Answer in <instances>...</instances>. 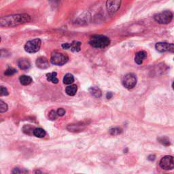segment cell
Here are the masks:
<instances>
[{
  "mask_svg": "<svg viewBox=\"0 0 174 174\" xmlns=\"http://www.w3.org/2000/svg\"><path fill=\"white\" fill-rule=\"evenodd\" d=\"M30 21V16L27 14H14L1 17L0 19V26L2 27H16L19 25L28 23Z\"/></svg>",
  "mask_w": 174,
  "mask_h": 174,
  "instance_id": "obj_1",
  "label": "cell"
},
{
  "mask_svg": "<svg viewBox=\"0 0 174 174\" xmlns=\"http://www.w3.org/2000/svg\"><path fill=\"white\" fill-rule=\"evenodd\" d=\"M110 43L109 38L103 35H95L91 37L89 40V44L93 48H103L108 46Z\"/></svg>",
  "mask_w": 174,
  "mask_h": 174,
  "instance_id": "obj_2",
  "label": "cell"
},
{
  "mask_svg": "<svg viewBox=\"0 0 174 174\" xmlns=\"http://www.w3.org/2000/svg\"><path fill=\"white\" fill-rule=\"evenodd\" d=\"M173 13L170 10H165L156 14L154 16V19L159 24L166 25L171 23L173 19Z\"/></svg>",
  "mask_w": 174,
  "mask_h": 174,
  "instance_id": "obj_3",
  "label": "cell"
},
{
  "mask_svg": "<svg viewBox=\"0 0 174 174\" xmlns=\"http://www.w3.org/2000/svg\"><path fill=\"white\" fill-rule=\"evenodd\" d=\"M69 58L67 54L59 53V52H54L52 53L51 61V63L55 65H63L68 61Z\"/></svg>",
  "mask_w": 174,
  "mask_h": 174,
  "instance_id": "obj_4",
  "label": "cell"
},
{
  "mask_svg": "<svg viewBox=\"0 0 174 174\" xmlns=\"http://www.w3.org/2000/svg\"><path fill=\"white\" fill-rule=\"evenodd\" d=\"M41 39L36 38L32 40L28 41L25 46V50L29 53H35L39 51L41 47Z\"/></svg>",
  "mask_w": 174,
  "mask_h": 174,
  "instance_id": "obj_5",
  "label": "cell"
},
{
  "mask_svg": "<svg viewBox=\"0 0 174 174\" xmlns=\"http://www.w3.org/2000/svg\"><path fill=\"white\" fill-rule=\"evenodd\" d=\"M159 165L165 170H171L174 169V157L171 156H165L161 159Z\"/></svg>",
  "mask_w": 174,
  "mask_h": 174,
  "instance_id": "obj_6",
  "label": "cell"
},
{
  "mask_svg": "<svg viewBox=\"0 0 174 174\" xmlns=\"http://www.w3.org/2000/svg\"><path fill=\"white\" fill-rule=\"evenodd\" d=\"M122 0H107L106 8L108 13L112 15L120 8Z\"/></svg>",
  "mask_w": 174,
  "mask_h": 174,
  "instance_id": "obj_7",
  "label": "cell"
},
{
  "mask_svg": "<svg viewBox=\"0 0 174 174\" xmlns=\"http://www.w3.org/2000/svg\"><path fill=\"white\" fill-rule=\"evenodd\" d=\"M123 86L127 89H132L137 84V78L133 74H128L123 79Z\"/></svg>",
  "mask_w": 174,
  "mask_h": 174,
  "instance_id": "obj_8",
  "label": "cell"
},
{
  "mask_svg": "<svg viewBox=\"0 0 174 174\" xmlns=\"http://www.w3.org/2000/svg\"><path fill=\"white\" fill-rule=\"evenodd\" d=\"M156 51L160 53H165V52H170L174 53V44L166 42H158L155 45Z\"/></svg>",
  "mask_w": 174,
  "mask_h": 174,
  "instance_id": "obj_9",
  "label": "cell"
},
{
  "mask_svg": "<svg viewBox=\"0 0 174 174\" xmlns=\"http://www.w3.org/2000/svg\"><path fill=\"white\" fill-rule=\"evenodd\" d=\"M81 42L78 41H73L71 43H64L62 44L63 48L65 50H70L72 52H79L81 49Z\"/></svg>",
  "mask_w": 174,
  "mask_h": 174,
  "instance_id": "obj_10",
  "label": "cell"
},
{
  "mask_svg": "<svg viewBox=\"0 0 174 174\" xmlns=\"http://www.w3.org/2000/svg\"><path fill=\"white\" fill-rule=\"evenodd\" d=\"M36 65L38 68L42 69H45L49 68V62L46 57H40L37 59Z\"/></svg>",
  "mask_w": 174,
  "mask_h": 174,
  "instance_id": "obj_11",
  "label": "cell"
},
{
  "mask_svg": "<svg viewBox=\"0 0 174 174\" xmlns=\"http://www.w3.org/2000/svg\"><path fill=\"white\" fill-rule=\"evenodd\" d=\"M18 66L22 70H27L30 68L31 63L28 59L23 58L18 61Z\"/></svg>",
  "mask_w": 174,
  "mask_h": 174,
  "instance_id": "obj_12",
  "label": "cell"
},
{
  "mask_svg": "<svg viewBox=\"0 0 174 174\" xmlns=\"http://www.w3.org/2000/svg\"><path fill=\"white\" fill-rule=\"evenodd\" d=\"M147 57V53L145 51H140L135 54V61L138 65H141L143 63V61Z\"/></svg>",
  "mask_w": 174,
  "mask_h": 174,
  "instance_id": "obj_13",
  "label": "cell"
},
{
  "mask_svg": "<svg viewBox=\"0 0 174 174\" xmlns=\"http://www.w3.org/2000/svg\"><path fill=\"white\" fill-rule=\"evenodd\" d=\"M57 72H51V73H48L46 74V78L48 82H51V83L53 84H57L59 83V80L57 78Z\"/></svg>",
  "mask_w": 174,
  "mask_h": 174,
  "instance_id": "obj_14",
  "label": "cell"
},
{
  "mask_svg": "<svg viewBox=\"0 0 174 174\" xmlns=\"http://www.w3.org/2000/svg\"><path fill=\"white\" fill-rule=\"evenodd\" d=\"M78 91V86L76 84H72L71 86H68L65 89L66 93L69 96H74Z\"/></svg>",
  "mask_w": 174,
  "mask_h": 174,
  "instance_id": "obj_15",
  "label": "cell"
},
{
  "mask_svg": "<svg viewBox=\"0 0 174 174\" xmlns=\"http://www.w3.org/2000/svg\"><path fill=\"white\" fill-rule=\"evenodd\" d=\"M19 80L21 84H23V85L24 86H27V85H29V84H30L32 83V81H33V80H32V78L30 76L23 75V76H20Z\"/></svg>",
  "mask_w": 174,
  "mask_h": 174,
  "instance_id": "obj_16",
  "label": "cell"
},
{
  "mask_svg": "<svg viewBox=\"0 0 174 174\" xmlns=\"http://www.w3.org/2000/svg\"><path fill=\"white\" fill-rule=\"evenodd\" d=\"M89 92H90L91 95L95 97L99 98L101 97V92L100 91V89L97 88V87H91V88H89Z\"/></svg>",
  "mask_w": 174,
  "mask_h": 174,
  "instance_id": "obj_17",
  "label": "cell"
},
{
  "mask_svg": "<svg viewBox=\"0 0 174 174\" xmlns=\"http://www.w3.org/2000/svg\"><path fill=\"white\" fill-rule=\"evenodd\" d=\"M33 135L39 138H44L46 135V131L42 128H36L33 131Z\"/></svg>",
  "mask_w": 174,
  "mask_h": 174,
  "instance_id": "obj_18",
  "label": "cell"
},
{
  "mask_svg": "<svg viewBox=\"0 0 174 174\" xmlns=\"http://www.w3.org/2000/svg\"><path fill=\"white\" fill-rule=\"evenodd\" d=\"M74 81V77L71 74H67L63 78V83L65 84H71Z\"/></svg>",
  "mask_w": 174,
  "mask_h": 174,
  "instance_id": "obj_19",
  "label": "cell"
},
{
  "mask_svg": "<svg viewBox=\"0 0 174 174\" xmlns=\"http://www.w3.org/2000/svg\"><path fill=\"white\" fill-rule=\"evenodd\" d=\"M34 129L33 127H32L30 125H25L23 127V130L24 131V133H25L26 134H28V135H30L31 133H32L33 134V131Z\"/></svg>",
  "mask_w": 174,
  "mask_h": 174,
  "instance_id": "obj_20",
  "label": "cell"
},
{
  "mask_svg": "<svg viewBox=\"0 0 174 174\" xmlns=\"http://www.w3.org/2000/svg\"><path fill=\"white\" fill-rule=\"evenodd\" d=\"M17 71L14 68H9L8 69H7L6 71L4 72V74L6 76H13L14 74L16 73Z\"/></svg>",
  "mask_w": 174,
  "mask_h": 174,
  "instance_id": "obj_21",
  "label": "cell"
},
{
  "mask_svg": "<svg viewBox=\"0 0 174 174\" xmlns=\"http://www.w3.org/2000/svg\"><path fill=\"white\" fill-rule=\"evenodd\" d=\"M7 110H8V105L4 102L3 101L1 100L0 101V112L4 113Z\"/></svg>",
  "mask_w": 174,
  "mask_h": 174,
  "instance_id": "obj_22",
  "label": "cell"
},
{
  "mask_svg": "<svg viewBox=\"0 0 174 174\" xmlns=\"http://www.w3.org/2000/svg\"><path fill=\"white\" fill-rule=\"evenodd\" d=\"M121 132H122L121 129L120 128H118V127L112 128L110 130V133L111 135H119V134L121 133Z\"/></svg>",
  "mask_w": 174,
  "mask_h": 174,
  "instance_id": "obj_23",
  "label": "cell"
},
{
  "mask_svg": "<svg viewBox=\"0 0 174 174\" xmlns=\"http://www.w3.org/2000/svg\"><path fill=\"white\" fill-rule=\"evenodd\" d=\"M57 116H58V114H57V112L54 110H51L48 114V118L51 119V120H56Z\"/></svg>",
  "mask_w": 174,
  "mask_h": 174,
  "instance_id": "obj_24",
  "label": "cell"
},
{
  "mask_svg": "<svg viewBox=\"0 0 174 174\" xmlns=\"http://www.w3.org/2000/svg\"><path fill=\"white\" fill-rule=\"evenodd\" d=\"M12 173H28V171L25 170V169H21L19 167H15L12 171Z\"/></svg>",
  "mask_w": 174,
  "mask_h": 174,
  "instance_id": "obj_25",
  "label": "cell"
},
{
  "mask_svg": "<svg viewBox=\"0 0 174 174\" xmlns=\"http://www.w3.org/2000/svg\"><path fill=\"white\" fill-rule=\"evenodd\" d=\"M8 91L6 88L4 86H1V96H7L8 95Z\"/></svg>",
  "mask_w": 174,
  "mask_h": 174,
  "instance_id": "obj_26",
  "label": "cell"
},
{
  "mask_svg": "<svg viewBox=\"0 0 174 174\" xmlns=\"http://www.w3.org/2000/svg\"><path fill=\"white\" fill-rule=\"evenodd\" d=\"M57 114H58L59 116H64L66 112L65 110L63 108H59V109H58V110H57Z\"/></svg>",
  "mask_w": 174,
  "mask_h": 174,
  "instance_id": "obj_27",
  "label": "cell"
},
{
  "mask_svg": "<svg viewBox=\"0 0 174 174\" xmlns=\"http://www.w3.org/2000/svg\"><path fill=\"white\" fill-rule=\"evenodd\" d=\"M159 141H160L161 143H162L163 145H165V146L170 145V141H169L168 140H166V138L159 139Z\"/></svg>",
  "mask_w": 174,
  "mask_h": 174,
  "instance_id": "obj_28",
  "label": "cell"
},
{
  "mask_svg": "<svg viewBox=\"0 0 174 174\" xmlns=\"http://www.w3.org/2000/svg\"><path fill=\"white\" fill-rule=\"evenodd\" d=\"M112 96H113V94L111 93V92H110V93H107V95H106V97L107 99H111L112 97Z\"/></svg>",
  "mask_w": 174,
  "mask_h": 174,
  "instance_id": "obj_29",
  "label": "cell"
},
{
  "mask_svg": "<svg viewBox=\"0 0 174 174\" xmlns=\"http://www.w3.org/2000/svg\"><path fill=\"white\" fill-rule=\"evenodd\" d=\"M172 87H173V88L174 89V82H173V84H172Z\"/></svg>",
  "mask_w": 174,
  "mask_h": 174,
  "instance_id": "obj_30",
  "label": "cell"
}]
</instances>
